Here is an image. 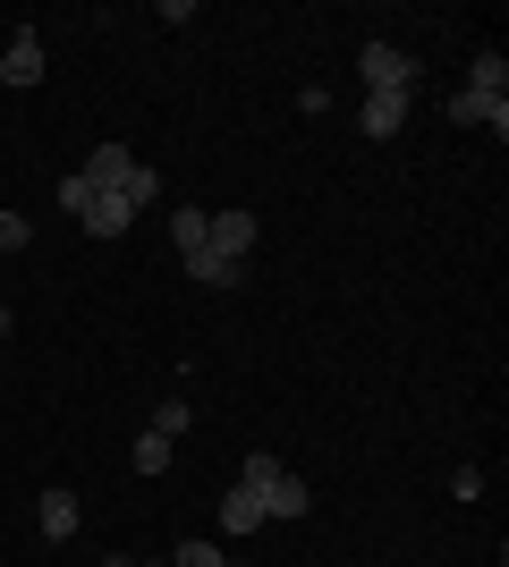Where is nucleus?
I'll use <instances>...</instances> for the list:
<instances>
[{"label":"nucleus","instance_id":"ddd939ff","mask_svg":"<svg viewBox=\"0 0 509 567\" xmlns=\"http://www.w3.org/2000/svg\"><path fill=\"white\" fill-rule=\"evenodd\" d=\"M128 457H136V474H170V441H162V432H136V450H128Z\"/></svg>","mask_w":509,"mask_h":567},{"label":"nucleus","instance_id":"9b49d317","mask_svg":"<svg viewBox=\"0 0 509 567\" xmlns=\"http://www.w3.org/2000/svg\"><path fill=\"white\" fill-rule=\"evenodd\" d=\"M501 85H509V60H501V51H476V69H467V94L501 102Z\"/></svg>","mask_w":509,"mask_h":567},{"label":"nucleus","instance_id":"2eb2a0df","mask_svg":"<svg viewBox=\"0 0 509 567\" xmlns=\"http://www.w3.org/2000/svg\"><path fill=\"white\" fill-rule=\"evenodd\" d=\"M170 567H230V559H221L213 543H179V550H170Z\"/></svg>","mask_w":509,"mask_h":567},{"label":"nucleus","instance_id":"1a4fd4ad","mask_svg":"<svg viewBox=\"0 0 509 567\" xmlns=\"http://www.w3.org/2000/svg\"><path fill=\"white\" fill-rule=\"evenodd\" d=\"M255 525H264V499L246 492V483H230L221 492V534H255Z\"/></svg>","mask_w":509,"mask_h":567},{"label":"nucleus","instance_id":"a211bd4d","mask_svg":"<svg viewBox=\"0 0 509 567\" xmlns=\"http://www.w3.org/2000/svg\"><path fill=\"white\" fill-rule=\"evenodd\" d=\"M102 567H145V559H102Z\"/></svg>","mask_w":509,"mask_h":567},{"label":"nucleus","instance_id":"7ed1b4c3","mask_svg":"<svg viewBox=\"0 0 509 567\" xmlns=\"http://www.w3.org/2000/svg\"><path fill=\"white\" fill-rule=\"evenodd\" d=\"M357 76H365V94H408V85H416V60L399 43H357Z\"/></svg>","mask_w":509,"mask_h":567},{"label":"nucleus","instance_id":"423d86ee","mask_svg":"<svg viewBox=\"0 0 509 567\" xmlns=\"http://www.w3.org/2000/svg\"><path fill=\"white\" fill-rule=\"evenodd\" d=\"M408 94H416V85H408ZM408 94H365L357 127H365V136H374V144H390V136H399V127H408Z\"/></svg>","mask_w":509,"mask_h":567},{"label":"nucleus","instance_id":"39448f33","mask_svg":"<svg viewBox=\"0 0 509 567\" xmlns=\"http://www.w3.org/2000/svg\"><path fill=\"white\" fill-rule=\"evenodd\" d=\"M0 85H9V94L43 85V34H26V25H18V43L0 51Z\"/></svg>","mask_w":509,"mask_h":567},{"label":"nucleus","instance_id":"f257e3e1","mask_svg":"<svg viewBox=\"0 0 509 567\" xmlns=\"http://www.w3.org/2000/svg\"><path fill=\"white\" fill-rule=\"evenodd\" d=\"M238 483H246L255 499H264V517H289V525H297L306 508H315V492H306V474H289L281 457H264V450H255V457L238 466Z\"/></svg>","mask_w":509,"mask_h":567},{"label":"nucleus","instance_id":"0eeeda50","mask_svg":"<svg viewBox=\"0 0 509 567\" xmlns=\"http://www.w3.org/2000/svg\"><path fill=\"white\" fill-rule=\"evenodd\" d=\"M170 246H179V262H195L204 246H213V213H195V204H179V213H170Z\"/></svg>","mask_w":509,"mask_h":567},{"label":"nucleus","instance_id":"6ab92c4d","mask_svg":"<svg viewBox=\"0 0 509 567\" xmlns=\"http://www.w3.org/2000/svg\"><path fill=\"white\" fill-rule=\"evenodd\" d=\"M230 567H246V559H230Z\"/></svg>","mask_w":509,"mask_h":567},{"label":"nucleus","instance_id":"20e7f679","mask_svg":"<svg viewBox=\"0 0 509 567\" xmlns=\"http://www.w3.org/2000/svg\"><path fill=\"white\" fill-rule=\"evenodd\" d=\"M77 178H85V187H94V195H120L128 178H136V153H128V144H94Z\"/></svg>","mask_w":509,"mask_h":567},{"label":"nucleus","instance_id":"dca6fc26","mask_svg":"<svg viewBox=\"0 0 509 567\" xmlns=\"http://www.w3.org/2000/svg\"><path fill=\"white\" fill-rule=\"evenodd\" d=\"M26 237H34V229H26V220H18V213H9V204H0V255H18Z\"/></svg>","mask_w":509,"mask_h":567},{"label":"nucleus","instance_id":"6e6552de","mask_svg":"<svg viewBox=\"0 0 509 567\" xmlns=\"http://www.w3.org/2000/svg\"><path fill=\"white\" fill-rule=\"evenodd\" d=\"M255 237H264V220H255V213H221V220H213V255L246 262V246H255Z\"/></svg>","mask_w":509,"mask_h":567},{"label":"nucleus","instance_id":"f03ea898","mask_svg":"<svg viewBox=\"0 0 509 567\" xmlns=\"http://www.w3.org/2000/svg\"><path fill=\"white\" fill-rule=\"evenodd\" d=\"M60 204H69V213L85 220V237H128V229H136L128 195H94L85 178H60Z\"/></svg>","mask_w":509,"mask_h":567},{"label":"nucleus","instance_id":"f8f14e48","mask_svg":"<svg viewBox=\"0 0 509 567\" xmlns=\"http://www.w3.org/2000/svg\"><path fill=\"white\" fill-rule=\"evenodd\" d=\"M187 271H195V280H204V288H238V280H246V262H230V255H213V246H204V255H195V262H187Z\"/></svg>","mask_w":509,"mask_h":567},{"label":"nucleus","instance_id":"9d476101","mask_svg":"<svg viewBox=\"0 0 509 567\" xmlns=\"http://www.w3.org/2000/svg\"><path fill=\"white\" fill-rule=\"evenodd\" d=\"M34 517H43V543H69V534H77V492H43Z\"/></svg>","mask_w":509,"mask_h":567},{"label":"nucleus","instance_id":"f3484780","mask_svg":"<svg viewBox=\"0 0 509 567\" xmlns=\"http://www.w3.org/2000/svg\"><path fill=\"white\" fill-rule=\"evenodd\" d=\"M0 355H9V306H0Z\"/></svg>","mask_w":509,"mask_h":567},{"label":"nucleus","instance_id":"4468645a","mask_svg":"<svg viewBox=\"0 0 509 567\" xmlns=\"http://www.w3.org/2000/svg\"><path fill=\"white\" fill-rule=\"evenodd\" d=\"M187 424H195V406H187V399H162V406H153V432H162V441H179Z\"/></svg>","mask_w":509,"mask_h":567}]
</instances>
